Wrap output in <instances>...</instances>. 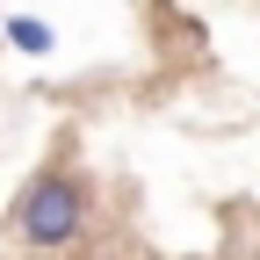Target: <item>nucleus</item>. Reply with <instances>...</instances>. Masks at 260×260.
Here are the masks:
<instances>
[{"instance_id": "2", "label": "nucleus", "mask_w": 260, "mask_h": 260, "mask_svg": "<svg viewBox=\"0 0 260 260\" xmlns=\"http://www.w3.org/2000/svg\"><path fill=\"white\" fill-rule=\"evenodd\" d=\"M0 44L22 51V58H51V51H58V29H51L44 15H8V22H0Z\"/></svg>"}, {"instance_id": "1", "label": "nucleus", "mask_w": 260, "mask_h": 260, "mask_svg": "<svg viewBox=\"0 0 260 260\" xmlns=\"http://www.w3.org/2000/svg\"><path fill=\"white\" fill-rule=\"evenodd\" d=\"M87 232H94V181L80 167H65V159L37 167L22 181V195L8 203V239L29 253H65Z\"/></svg>"}]
</instances>
